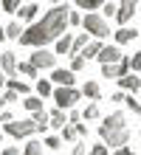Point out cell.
Wrapping results in <instances>:
<instances>
[{"label":"cell","instance_id":"ac0fdd59","mask_svg":"<svg viewBox=\"0 0 141 155\" xmlns=\"http://www.w3.org/2000/svg\"><path fill=\"white\" fill-rule=\"evenodd\" d=\"M76 138H79V130H76V124H73V121H68V124L62 127V141H76Z\"/></svg>","mask_w":141,"mask_h":155},{"label":"cell","instance_id":"4dcf8cb0","mask_svg":"<svg viewBox=\"0 0 141 155\" xmlns=\"http://www.w3.org/2000/svg\"><path fill=\"white\" fill-rule=\"evenodd\" d=\"M124 102H127V107H130V113H141V104H138V99H133V96H127Z\"/></svg>","mask_w":141,"mask_h":155},{"label":"cell","instance_id":"44dd1931","mask_svg":"<svg viewBox=\"0 0 141 155\" xmlns=\"http://www.w3.org/2000/svg\"><path fill=\"white\" fill-rule=\"evenodd\" d=\"M82 96H88V99H99V82H85Z\"/></svg>","mask_w":141,"mask_h":155},{"label":"cell","instance_id":"d590c367","mask_svg":"<svg viewBox=\"0 0 141 155\" xmlns=\"http://www.w3.org/2000/svg\"><path fill=\"white\" fill-rule=\"evenodd\" d=\"M68 23H71V25H82V17H79L76 12H71V14H68Z\"/></svg>","mask_w":141,"mask_h":155},{"label":"cell","instance_id":"ab89813d","mask_svg":"<svg viewBox=\"0 0 141 155\" xmlns=\"http://www.w3.org/2000/svg\"><path fill=\"white\" fill-rule=\"evenodd\" d=\"M113 155H136V152L127 150V147H116V152H113Z\"/></svg>","mask_w":141,"mask_h":155},{"label":"cell","instance_id":"7402d4cb","mask_svg":"<svg viewBox=\"0 0 141 155\" xmlns=\"http://www.w3.org/2000/svg\"><path fill=\"white\" fill-rule=\"evenodd\" d=\"M23 107H25V110H40V107H42V99H40V93H37V96H31V99H23Z\"/></svg>","mask_w":141,"mask_h":155},{"label":"cell","instance_id":"9a60e30c","mask_svg":"<svg viewBox=\"0 0 141 155\" xmlns=\"http://www.w3.org/2000/svg\"><path fill=\"white\" fill-rule=\"evenodd\" d=\"M3 71H6V76H17V59L12 51L3 54Z\"/></svg>","mask_w":141,"mask_h":155},{"label":"cell","instance_id":"8fae6325","mask_svg":"<svg viewBox=\"0 0 141 155\" xmlns=\"http://www.w3.org/2000/svg\"><path fill=\"white\" fill-rule=\"evenodd\" d=\"M31 118L37 121V130H40V133H45V130L51 127V116H48V113H42V107H40V110H34Z\"/></svg>","mask_w":141,"mask_h":155},{"label":"cell","instance_id":"ffe728a7","mask_svg":"<svg viewBox=\"0 0 141 155\" xmlns=\"http://www.w3.org/2000/svg\"><path fill=\"white\" fill-rule=\"evenodd\" d=\"M17 74H23V76H37V74H40V68H37L34 62H23V65H17Z\"/></svg>","mask_w":141,"mask_h":155},{"label":"cell","instance_id":"cb8c5ba5","mask_svg":"<svg viewBox=\"0 0 141 155\" xmlns=\"http://www.w3.org/2000/svg\"><path fill=\"white\" fill-rule=\"evenodd\" d=\"M6 87L17 90V93H20V96H25V93H28V85H25V82H20V79H14V76L8 79V85H6Z\"/></svg>","mask_w":141,"mask_h":155},{"label":"cell","instance_id":"bcb514c9","mask_svg":"<svg viewBox=\"0 0 141 155\" xmlns=\"http://www.w3.org/2000/svg\"><path fill=\"white\" fill-rule=\"evenodd\" d=\"M3 104H8V102H6V96H0V110H3Z\"/></svg>","mask_w":141,"mask_h":155},{"label":"cell","instance_id":"60d3db41","mask_svg":"<svg viewBox=\"0 0 141 155\" xmlns=\"http://www.w3.org/2000/svg\"><path fill=\"white\" fill-rule=\"evenodd\" d=\"M12 118H14V116L8 113V110H0V121H3V124H6V121H12Z\"/></svg>","mask_w":141,"mask_h":155},{"label":"cell","instance_id":"836d02e7","mask_svg":"<svg viewBox=\"0 0 141 155\" xmlns=\"http://www.w3.org/2000/svg\"><path fill=\"white\" fill-rule=\"evenodd\" d=\"M102 8H105V14H107V17H116V12H119V6H113V3H107V6L102 3Z\"/></svg>","mask_w":141,"mask_h":155},{"label":"cell","instance_id":"277c9868","mask_svg":"<svg viewBox=\"0 0 141 155\" xmlns=\"http://www.w3.org/2000/svg\"><path fill=\"white\" fill-rule=\"evenodd\" d=\"M82 25H85V31H88L90 37H99V40L107 37V31H110V28H107V20H105V17H99V14H93V12L85 14Z\"/></svg>","mask_w":141,"mask_h":155},{"label":"cell","instance_id":"7c38bea8","mask_svg":"<svg viewBox=\"0 0 141 155\" xmlns=\"http://www.w3.org/2000/svg\"><path fill=\"white\" fill-rule=\"evenodd\" d=\"M48 116H51V127H54V130H62V127L68 124V116H65V110H62V107H56V110H51Z\"/></svg>","mask_w":141,"mask_h":155},{"label":"cell","instance_id":"484cf974","mask_svg":"<svg viewBox=\"0 0 141 155\" xmlns=\"http://www.w3.org/2000/svg\"><path fill=\"white\" fill-rule=\"evenodd\" d=\"M85 62H88V59H85L82 54H73V57H71V71H76V74L85 71Z\"/></svg>","mask_w":141,"mask_h":155},{"label":"cell","instance_id":"d6a6232c","mask_svg":"<svg viewBox=\"0 0 141 155\" xmlns=\"http://www.w3.org/2000/svg\"><path fill=\"white\" fill-rule=\"evenodd\" d=\"M130 68H133V71H141V51L130 57Z\"/></svg>","mask_w":141,"mask_h":155},{"label":"cell","instance_id":"7dc6e473","mask_svg":"<svg viewBox=\"0 0 141 155\" xmlns=\"http://www.w3.org/2000/svg\"><path fill=\"white\" fill-rule=\"evenodd\" d=\"M0 71H3V57H0Z\"/></svg>","mask_w":141,"mask_h":155},{"label":"cell","instance_id":"74e56055","mask_svg":"<svg viewBox=\"0 0 141 155\" xmlns=\"http://www.w3.org/2000/svg\"><path fill=\"white\" fill-rule=\"evenodd\" d=\"M3 96H6V102H17V96H20V93H17V90H12V87H8V90H6Z\"/></svg>","mask_w":141,"mask_h":155},{"label":"cell","instance_id":"ee69618b","mask_svg":"<svg viewBox=\"0 0 141 155\" xmlns=\"http://www.w3.org/2000/svg\"><path fill=\"white\" fill-rule=\"evenodd\" d=\"M8 85V76H0V87H6Z\"/></svg>","mask_w":141,"mask_h":155},{"label":"cell","instance_id":"7bdbcfd3","mask_svg":"<svg viewBox=\"0 0 141 155\" xmlns=\"http://www.w3.org/2000/svg\"><path fill=\"white\" fill-rule=\"evenodd\" d=\"M73 155H85V144H76V147H73Z\"/></svg>","mask_w":141,"mask_h":155},{"label":"cell","instance_id":"7a4b0ae2","mask_svg":"<svg viewBox=\"0 0 141 155\" xmlns=\"http://www.w3.org/2000/svg\"><path fill=\"white\" fill-rule=\"evenodd\" d=\"M102 141H107V147H124L130 141V130L124 124V113H110L105 121L99 124Z\"/></svg>","mask_w":141,"mask_h":155},{"label":"cell","instance_id":"83f0119b","mask_svg":"<svg viewBox=\"0 0 141 155\" xmlns=\"http://www.w3.org/2000/svg\"><path fill=\"white\" fill-rule=\"evenodd\" d=\"M102 3H105V0H76L79 8H102Z\"/></svg>","mask_w":141,"mask_h":155},{"label":"cell","instance_id":"603a6c76","mask_svg":"<svg viewBox=\"0 0 141 155\" xmlns=\"http://www.w3.org/2000/svg\"><path fill=\"white\" fill-rule=\"evenodd\" d=\"M23 31H25V28H23V25L14 20V23H8V28H6V37H12V40H20V34H23Z\"/></svg>","mask_w":141,"mask_h":155},{"label":"cell","instance_id":"9c48e42d","mask_svg":"<svg viewBox=\"0 0 141 155\" xmlns=\"http://www.w3.org/2000/svg\"><path fill=\"white\" fill-rule=\"evenodd\" d=\"M119 87L136 93V90H141V79H138V76H130V74H121V76H119Z\"/></svg>","mask_w":141,"mask_h":155},{"label":"cell","instance_id":"6da1fadb","mask_svg":"<svg viewBox=\"0 0 141 155\" xmlns=\"http://www.w3.org/2000/svg\"><path fill=\"white\" fill-rule=\"evenodd\" d=\"M68 14H71V8L65 6V3H54V8L48 14L42 17L40 23H34V25H28V28L20 34V42L23 45H31V48H37V45H48L54 40H59L65 28H68Z\"/></svg>","mask_w":141,"mask_h":155},{"label":"cell","instance_id":"8992f818","mask_svg":"<svg viewBox=\"0 0 141 155\" xmlns=\"http://www.w3.org/2000/svg\"><path fill=\"white\" fill-rule=\"evenodd\" d=\"M127 71H130V57H121L119 62H107V65H102V76L119 79L121 74H127Z\"/></svg>","mask_w":141,"mask_h":155},{"label":"cell","instance_id":"f907efd6","mask_svg":"<svg viewBox=\"0 0 141 155\" xmlns=\"http://www.w3.org/2000/svg\"><path fill=\"white\" fill-rule=\"evenodd\" d=\"M0 144H3V135H0Z\"/></svg>","mask_w":141,"mask_h":155},{"label":"cell","instance_id":"8d00e7d4","mask_svg":"<svg viewBox=\"0 0 141 155\" xmlns=\"http://www.w3.org/2000/svg\"><path fill=\"white\" fill-rule=\"evenodd\" d=\"M124 99H127V93H124V90H116V93L110 96V102H124Z\"/></svg>","mask_w":141,"mask_h":155},{"label":"cell","instance_id":"816d5d0a","mask_svg":"<svg viewBox=\"0 0 141 155\" xmlns=\"http://www.w3.org/2000/svg\"><path fill=\"white\" fill-rule=\"evenodd\" d=\"M138 135H141V130H138Z\"/></svg>","mask_w":141,"mask_h":155},{"label":"cell","instance_id":"f546056e","mask_svg":"<svg viewBox=\"0 0 141 155\" xmlns=\"http://www.w3.org/2000/svg\"><path fill=\"white\" fill-rule=\"evenodd\" d=\"M85 118H99V104H96V102L85 107Z\"/></svg>","mask_w":141,"mask_h":155},{"label":"cell","instance_id":"f6af8a7d","mask_svg":"<svg viewBox=\"0 0 141 155\" xmlns=\"http://www.w3.org/2000/svg\"><path fill=\"white\" fill-rule=\"evenodd\" d=\"M3 40H6V28L0 25V42H3Z\"/></svg>","mask_w":141,"mask_h":155},{"label":"cell","instance_id":"1f68e13d","mask_svg":"<svg viewBox=\"0 0 141 155\" xmlns=\"http://www.w3.org/2000/svg\"><path fill=\"white\" fill-rule=\"evenodd\" d=\"M42 144H45L48 150H59V147H62V138H54V135H51V138H45Z\"/></svg>","mask_w":141,"mask_h":155},{"label":"cell","instance_id":"52a82bcc","mask_svg":"<svg viewBox=\"0 0 141 155\" xmlns=\"http://www.w3.org/2000/svg\"><path fill=\"white\" fill-rule=\"evenodd\" d=\"M31 62H34V65L37 68H54L56 65V54H51V51H34L31 54Z\"/></svg>","mask_w":141,"mask_h":155},{"label":"cell","instance_id":"d4e9b609","mask_svg":"<svg viewBox=\"0 0 141 155\" xmlns=\"http://www.w3.org/2000/svg\"><path fill=\"white\" fill-rule=\"evenodd\" d=\"M37 93H40V96H54L51 82H48V79H40V82H37Z\"/></svg>","mask_w":141,"mask_h":155},{"label":"cell","instance_id":"5bb4252c","mask_svg":"<svg viewBox=\"0 0 141 155\" xmlns=\"http://www.w3.org/2000/svg\"><path fill=\"white\" fill-rule=\"evenodd\" d=\"M71 48H73V37L71 34H62V37L56 40V54H68L71 57Z\"/></svg>","mask_w":141,"mask_h":155},{"label":"cell","instance_id":"e575fe53","mask_svg":"<svg viewBox=\"0 0 141 155\" xmlns=\"http://www.w3.org/2000/svg\"><path fill=\"white\" fill-rule=\"evenodd\" d=\"M88 155H107V147H105V144H96V147H93Z\"/></svg>","mask_w":141,"mask_h":155},{"label":"cell","instance_id":"d6986e66","mask_svg":"<svg viewBox=\"0 0 141 155\" xmlns=\"http://www.w3.org/2000/svg\"><path fill=\"white\" fill-rule=\"evenodd\" d=\"M90 42V37H88V31L85 34H79V37H73V48H71V57L73 54H79V51H85V45Z\"/></svg>","mask_w":141,"mask_h":155},{"label":"cell","instance_id":"3957f363","mask_svg":"<svg viewBox=\"0 0 141 155\" xmlns=\"http://www.w3.org/2000/svg\"><path fill=\"white\" fill-rule=\"evenodd\" d=\"M54 99H56V107H62V110H71V107L82 99V93H79L73 85H59V87L54 90Z\"/></svg>","mask_w":141,"mask_h":155},{"label":"cell","instance_id":"f35d334b","mask_svg":"<svg viewBox=\"0 0 141 155\" xmlns=\"http://www.w3.org/2000/svg\"><path fill=\"white\" fill-rule=\"evenodd\" d=\"M121 8H138V0H121Z\"/></svg>","mask_w":141,"mask_h":155},{"label":"cell","instance_id":"4fadbf2b","mask_svg":"<svg viewBox=\"0 0 141 155\" xmlns=\"http://www.w3.org/2000/svg\"><path fill=\"white\" fill-rule=\"evenodd\" d=\"M136 37H138V31L127 28V25H121V28L116 31V42H119V45H127V42H133Z\"/></svg>","mask_w":141,"mask_h":155},{"label":"cell","instance_id":"681fc988","mask_svg":"<svg viewBox=\"0 0 141 155\" xmlns=\"http://www.w3.org/2000/svg\"><path fill=\"white\" fill-rule=\"evenodd\" d=\"M28 3H37V0H28Z\"/></svg>","mask_w":141,"mask_h":155},{"label":"cell","instance_id":"5b68a950","mask_svg":"<svg viewBox=\"0 0 141 155\" xmlns=\"http://www.w3.org/2000/svg\"><path fill=\"white\" fill-rule=\"evenodd\" d=\"M6 133L14 135V138H28V135L37 133V121L34 118H28V121H20V118H12V121H6Z\"/></svg>","mask_w":141,"mask_h":155},{"label":"cell","instance_id":"e0dca14e","mask_svg":"<svg viewBox=\"0 0 141 155\" xmlns=\"http://www.w3.org/2000/svg\"><path fill=\"white\" fill-rule=\"evenodd\" d=\"M37 12H40V6H37V3H25L23 8H17V17H23V20H34Z\"/></svg>","mask_w":141,"mask_h":155},{"label":"cell","instance_id":"2e32d148","mask_svg":"<svg viewBox=\"0 0 141 155\" xmlns=\"http://www.w3.org/2000/svg\"><path fill=\"white\" fill-rule=\"evenodd\" d=\"M99 51H102V42H99V37H96V40H90L88 45H85V54H82V57H85V59H96Z\"/></svg>","mask_w":141,"mask_h":155},{"label":"cell","instance_id":"f1b7e54d","mask_svg":"<svg viewBox=\"0 0 141 155\" xmlns=\"http://www.w3.org/2000/svg\"><path fill=\"white\" fill-rule=\"evenodd\" d=\"M0 3H3V8H6L8 14H14L17 8H20V0H0Z\"/></svg>","mask_w":141,"mask_h":155},{"label":"cell","instance_id":"30bf717a","mask_svg":"<svg viewBox=\"0 0 141 155\" xmlns=\"http://www.w3.org/2000/svg\"><path fill=\"white\" fill-rule=\"evenodd\" d=\"M76 71H62V68H54V74H51V79L56 82V85H73L76 82Z\"/></svg>","mask_w":141,"mask_h":155},{"label":"cell","instance_id":"4316f807","mask_svg":"<svg viewBox=\"0 0 141 155\" xmlns=\"http://www.w3.org/2000/svg\"><path fill=\"white\" fill-rule=\"evenodd\" d=\"M23 155H42V144L40 141H28L25 150H23Z\"/></svg>","mask_w":141,"mask_h":155},{"label":"cell","instance_id":"c3c4849f","mask_svg":"<svg viewBox=\"0 0 141 155\" xmlns=\"http://www.w3.org/2000/svg\"><path fill=\"white\" fill-rule=\"evenodd\" d=\"M51 3H62V0H51Z\"/></svg>","mask_w":141,"mask_h":155},{"label":"cell","instance_id":"b9f144b4","mask_svg":"<svg viewBox=\"0 0 141 155\" xmlns=\"http://www.w3.org/2000/svg\"><path fill=\"white\" fill-rule=\"evenodd\" d=\"M3 155H23V152L17 150V147H6V150H3Z\"/></svg>","mask_w":141,"mask_h":155},{"label":"cell","instance_id":"ba28073f","mask_svg":"<svg viewBox=\"0 0 141 155\" xmlns=\"http://www.w3.org/2000/svg\"><path fill=\"white\" fill-rule=\"evenodd\" d=\"M121 57H124V54H121L119 48H116V45H102V51H99V62H102V65H107V62H119Z\"/></svg>","mask_w":141,"mask_h":155}]
</instances>
